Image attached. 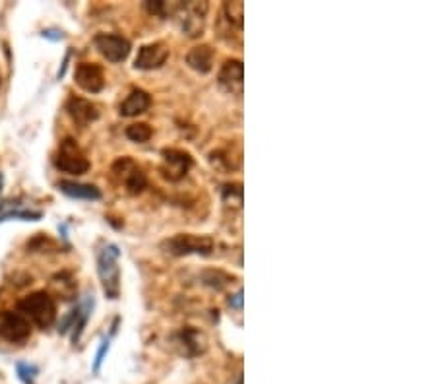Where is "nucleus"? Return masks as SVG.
<instances>
[{
    "instance_id": "nucleus-1",
    "label": "nucleus",
    "mask_w": 436,
    "mask_h": 384,
    "mask_svg": "<svg viewBox=\"0 0 436 384\" xmlns=\"http://www.w3.org/2000/svg\"><path fill=\"white\" fill-rule=\"evenodd\" d=\"M209 4L208 2H198V0H190V2H176V4H169V12L173 20L176 22L179 29L183 31L186 37H200L206 27V16H208Z\"/></svg>"
},
{
    "instance_id": "nucleus-2",
    "label": "nucleus",
    "mask_w": 436,
    "mask_h": 384,
    "mask_svg": "<svg viewBox=\"0 0 436 384\" xmlns=\"http://www.w3.org/2000/svg\"><path fill=\"white\" fill-rule=\"evenodd\" d=\"M17 309L27 323H33L41 330H47L57 320V303L47 291H35L24 297Z\"/></svg>"
},
{
    "instance_id": "nucleus-3",
    "label": "nucleus",
    "mask_w": 436,
    "mask_h": 384,
    "mask_svg": "<svg viewBox=\"0 0 436 384\" xmlns=\"http://www.w3.org/2000/svg\"><path fill=\"white\" fill-rule=\"evenodd\" d=\"M119 258H121V251L116 244H105L101 251H97V274L103 286V293L113 301L121 295Z\"/></svg>"
},
{
    "instance_id": "nucleus-4",
    "label": "nucleus",
    "mask_w": 436,
    "mask_h": 384,
    "mask_svg": "<svg viewBox=\"0 0 436 384\" xmlns=\"http://www.w3.org/2000/svg\"><path fill=\"white\" fill-rule=\"evenodd\" d=\"M163 251L173 256H188V254H198V256H209L216 249L213 239L208 235H192V233H179V235L167 239L161 244Z\"/></svg>"
},
{
    "instance_id": "nucleus-5",
    "label": "nucleus",
    "mask_w": 436,
    "mask_h": 384,
    "mask_svg": "<svg viewBox=\"0 0 436 384\" xmlns=\"http://www.w3.org/2000/svg\"><path fill=\"white\" fill-rule=\"evenodd\" d=\"M113 179L116 183L124 186V191L128 194H140L148 186V177L144 173V169L130 159V157H121L113 163Z\"/></svg>"
},
{
    "instance_id": "nucleus-6",
    "label": "nucleus",
    "mask_w": 436,
    "mask_h": 384,
    "mask_svg": "<svg viewBox=\"0 0 436 384\" xmlns=\"http://www.w3.org/2000/svg\"><path fill=\"white\" fill-rule=\"evenodd\" d=\"M54 167L62 173L84 175L89 171V161H87L86 154L76 144V140L66 138L62 140L59 152L54 156Z\"/></svg>"
},
{
    "instance_id": "nucleus-7",
    "label": "nucleus",
    "mask_w": 436,
    "mask_h": 384,
    "mask_svg": "<svg viewBox=\"0 0 436 384\" xmlns=\"http://www.w3.org/2000/svg\"><path fill=\"white\" fill-rule=\"evenodd\" d=\"M161 157H163V177L171 183H176V181H183L184 177L188 175V171L194 165L192 157L188 152L176 148H167L161 152Z\"/></svg>"
},
{
    "instance_id": "nucleus-8",
    "label": "nucleus",
    "mask_w": 436,
    "mask_h": 384,
    "mask_svg": "<svg viewBox=\"0 0 436 384\" xmlns=\"http://www.w3.org/2000/svg\"><path fill=\"white\" fill-rule=\"evenodd\" d=\"M97 51L103 54L109 62H122L128 59L132 51L130 41L116 34H99L93 39Z\"/></svg>"
},
{
    "instance_id": "nucleus-9",
    "label": "nucleus",
    "mask_w": 436,
    "mask_h": 384,
    "mask_svg": "<svg viewBox=\"0 0 436 384\" xmlns=\"http://www.w3.org/2000/svg\"><path fill=\"white\" fill-rule=\"evenodd\" d=\"M31 336V324L20 313L0 311V338L6 341H26Z\"/></svg>"
},
{
    "instance_id": "nucleus-10",
    "label": "nucleus",
    "mask_w": 436,
    "mask_h": 384,
    "mask_svg": "<svg viewBox=\"0 0 436 384\" xmlns=\"http://www.w3.org/2000/svg\"><path fill=\"white\" fill-rule=\"evenodd\" d=\"M173 341L176 351L184 357H196V355H202L208 349L206 336L200 330L192 328V326H186L181 332H176L173 336Z\"/></svg>"
},
{
    "instance_id": "nucleus-11",
    "label": "nucleus",
    "mask_w": 436,
    "mask_h": 384,
    "mask_svg": "<svg viewBox=\"0 0 436 384\" xmlns=\"http://www.w3.org/2000/svg\"><path fill=\"white\" fill-rule=\"evenodd\" d=\"M169 59V47L163 41L142 45L138 51V57L134 61L136 70H156L161 68Z\"/></svg>"
},
{
    "instance_id": "nucleus-12",
    "label": "nucleus",
    "mask_w": 436,
    "mask_h": 384,
    "mask_svg": "<svg viewBox=\"0 0 436 384\" xmlns=\"http://www.w3.org/2000/svg\"><path fill=\"white\" fill-rule=\"evenodd\" d=\"M74 80L87 94H99L105 87L103 68L96 62H82L76 66Z\"/></svg>"
},
{
    "instance_id": "nucleus-13",
    "label": "nucleus",
    "mask_w": 436,
    "mask_h": 384,
    "mask_svg": "<svg viewBox=\"0 0 436 384\" xmlns=\"http://www.w3.org/2000/svg\"><path fill=\"white\" fill-rule=\"evenodd\" d=\"M243 80L244 66L243 61H239V59L227 61L221 66V70H219V86L223 87L227 94H231V96H243Z\"/></svg>"
},
{
    "instance_id": "nucleus-14",
    "label": "nucleus",
    "mask_w": 436,
    "mask_h": 384,
    "mask_svg": "<svg viewBox=\"0 0 436 384\" xmlns=\"http://www.w3.org/2000/svg\"><path fill=\"white\" fill-rule=\"evenodd\" d=\"M66 111L72 117V121L80 126H87L89 122H96L99 119L97 105L87 101L84 97H70L68 103H66Z\"/></svg>"
},
{
    "instance_id": "nucleus-15",
    "label": "nucleus",
    "mask_w": 436,
    "mask_h": 384,
    "mask_svg": "<svg viewBox=\"0 0 436 384\" xmlns=\"http://www.w3.org/2000/svg\"><path fill=\"white\" fill-rule=\"evenodd\" d=\"M149 105H151V97H149L148 91H144L140 87H134L130 94L126 96V99L121 103L119 113L122 117H138V115L148 111Z\"/></svg>"
},
{
    "instance_id": "nucleus-16",
    "label": "nucleus",
    "mask_w": 436,
    "mask_h": 384,
    "mask_svg": "<svg viewBox=\"0 0 436 384\" xmlns=\"http://www.w3.org/2000/svg\"><path fill=\"white\" fill-rule=\"evenodd\" d=\"M186 64L198 74H208L213 68V49L209 45H198L192 47L186 54Z\"/></svg>"
},
{
    "instance_id": "nucleus-17",
    "label": "nucleus",
    "mask_w": 436,
    "mask_h": 384,
    "mask_svg": "<svg viewBox=\"0 0 436 384\" xmlns=\"http://www.w3.org/2000/svg\"><path fill=\"white\" fill-rule=\"evenodd\" d=\"M59 191L66 194L68 198H76V200H99L101 198V191L96 184L86 183H74V181H61L59 183Z\"/></svg>"
},
{
    "instance_id": "nucleus-18",
    "label": "nucleus",
    "mask_w": 436,
    "mask_h": 384,
    "mask_svg": "<svg viewBox=\"0 0 436 384\" xmlns=\"http://www.w3.org/2000/svg\"><path fill=\"white\" fill-rule=\"evenodd\" d=\"M52 288L57 291V295H61L64 301H68L76 293V281L68 272H62V274H57L52 278Z\"/></svg>"
},
{
    "instance_id": "nucleus-19",
    "label": "nucleus",
    "mask_w": 436,
    "mask_h": 384,
    "mask_svg": "<svg viewBox=\"0 0 436 384\" xmlns=\"http://www.w3.org/2000/svg\"><path fill=\"white\" fill-rule=\"evenodd\" d=\"M223 16L231 24L236 27V31H243L244 24V4L243 2H225L223 4Z\"/></svg>"
},
{
    "instance_id": "nucleus-20",
    "label": "nucleus",
    "mask_w": 436,
    "mask_h": 384,
    "mask_svg": "<svg viewBox=\"0 0 436 384\" xmlns=\"http://www.w3.org/2000/svg\"><path fill=\"white\" fill-rule=\"evenodd\" d=\"M126 136L132 142H136V144H144V142H148L153 136V131H151V126L146 124V122H138V124H130L126 128Z\"/></svg>"
},
{
    "instance_id": "nucleus-21",
    "label": "nucleus",
    "mask_w": 436,
    "mask_h": 384,
    "mask_svg": "<svg viewBox=\"0 0 436 384\" xmlns=\"http://www.w3.org/2000/svg\"><path fill=\"white\" fill-rule=\"evenodd\" d=\"M27 251H31V253H59V244L47 235H37L27 243Z\"/></svg>"
},
{
    "instance_id": "nucleus-22",
    "label": "nucleus",
    "mask_w": 436,
    "mask_h": 384,
    "mask_svg": "<svg viewBox=\"0 0 436 384\" xmlns=\"http://www.w3.org/2000/svg\"><path fill=\"white\" fill-rule=\"evenodd\" d=\"M202 279H204V283L209 286V288L213 289H223L229 283V276L223 274L221 270H206L202 274Z\"/></svg>"
},
{
    "instance_id": "nucleus-23",
    "label": "nucleus",
    "mask_w": 436,
    "mask_h": 384,
    "mask_svg": "<svg viewBox=\"0 0 436 384\" xmlns=\"http://www.w3.org/2000/svg\"><path fill=\"white\" fill-rule=\"evenodd\" d=\"M43 218L41 212H29V209H10V212H4L0 214V223L2 221H8V219H22V221H37V219Z\"/></svg>"
},
{
    "instance_id": "nucleus-24",
    "label": "nucleus",
    "mask_w": 436,
    "mask_h": 384,
    "mask_svg": "<svg viewBox=\"0 0 436 384\" xmlns=\"http://www.w3.org/2000/svg\"><path fill=\"white\" fill-rule=\"evenodd\" d=\"M223 202L225 204H233L235 202L236 206H241V202H243V186L239 183L235 184H225L223 186Z\"/></svg>"
},
{
    "instance_id": "nucleus-25",
    "label": "nucleus",
    "mask_w": 436,
    "mask_h": 384,
    "mask_svg": "<svg viewBox=\"0 0 436 384\" xmlns=\"http://www.w3.org/2000/svg\"><path fill=\"white\" fill-rule=\"evenodd\" d=\"M17 376L24 384H35V375H37V367L27 365V363H17Z\"/></svg>"
},
{
    "instance_id": "nucleus-26",
    "label": "nucleus",
    "mask_w": 436,
    "mask_h": 384,
    "mask_svg": "<svg viewBox=\"0 0 436 384\" xmlns=\"http://www.w3.org/2000/svg\"><path fill=\"white\" fill-rule=\"evenodd\" d=\"M109 346H111V340H109V338H103L101 346H99V351H97L96 355V363H93V371H96V373H99V369L103 365L105 355H107V351H109Z\"/></svg>"
},
{
    "instance_id": "nucleus-27",
    "label": "nucleus",
    "mask_w": 436,
    "mask_h": 384,
    "mask_svg": "<svg viewBox=\"0 0 436 384\" xmlns=\"http://www.w3.org/2000/svg\"><path fill=\"white\" fill-rule=\"evenodd\" d=\"M227 303L231 309H236V311H241L243 309V289H239L235 295H231L227 299Z\"/></svg>"
},
{
    "instance_id": "nucleus-28",
    "label": "nucleus",
    "mask_w": 436,
    "mask_h": 384,
    "mask_svg": "<svg viewBox=\"0 0 436 384\" xmlns=\"http://www.w3.org/2000/svg\"><path fill=\"white\" fill-rule=\"evenodd\" d=\"M68 59H70V52H68V54H66V57H64V62H62V68L59 70V80H61L62 76L66 74V66H68Z\"/></svg>"
},
{
    "instance_id": "nucleus-29",
    "label": "nucleus",
    "mask_w": 436,
    "mask_h": 384,
    "mask_svg": "<svg viewBox=\"0 0 436 384\" xmlns=\"http://www.w3.org/2000/svg\"><path fill=\"white\" fill-rule=\"evenodd\" d=\"M2 183H4V177H2V173H0V191H2Z\"/></svg>"
}]
</instances>
